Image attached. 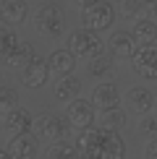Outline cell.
<instances>
[{
	"instance_id": "4",
	"label": "cell",
	"mask_w": 157,
	"mask_h": 159,
	"mask_svg": "<svg viewBox=\"0 0 157 159\" xmlns=\"http://www.w3.org/2000/svg\"><path fill=\"white\" fill-rule=\"evenodd\" d=\"M34 26H37L39 34H45V37H60L63 26H65V16L60 11V5H55V3L42 5L34 16Z\"/></svg>"
},
{
	"instance_id": "11",
	"label": "cell",
	"mask_w": 157,
	"mask_h": 159,
	"mask_svg": "<svg viewBox=\"0 0 157 159\" xmlns=\"http://www.w3.org/2000/svg\"><path fill=\"white\" fill-rule=\"evenodd\" d=\"M92 104H94L97 110H113V107H121V91H118V86L113 81H105L94 89V94H92Z\"/></svg>"
},
{
	"instance_id": "23",
	"label": "cell",
	"mask_w": 157,
	"mask_h": 159,
	"mask_svg": "<svg viewBox=\"0 0 157 159\" xmlns=\"http://www.w3.org/2000/svg\"><path fill=\"white\" fill-rule=\"evenodd\" d=\"M126 112L121 107H113V110H105L102 112V128H110V130H121L126 125Z\"/></svg>"
},
{
	"instance_id": "31",
	"label": "cell",
	"mask_w": 157,
	"mask_h": 159,
	"mask_svg": "<svg viewBox=\"0 0 157 159\" xmlns=\"http://www.w3.org/2000/svg\"><path fill=\"white\" fill-rule=\"evenodd\" d=\"M144 3H157V0H144Z\"/></svg>"
},
{
	"instance_id": "16",
	"label": "cell",
	"mask_w": 157,
	"mask_h": 159,
	"mask_svg": "<svg viewBox=\"0 0 157 159\" xmlns=\"http://www.w3.org/2000/svg\"><path fill=\"white\" fill-rule=\"evenodd\" d=\"M78 94H81V81H78L76 76H63L60 81L55 84V99L63 102V104L78 99Z\"/></svg>"
},
{
	"instance_id": "2",
	"label": "cell",
	"mask_w": 157,
	"mask_h": 159,
	"mask_svg": "<svg viewBox=\"0 0 157 159\" xmlns=\"http://www.w3.org/2000/svg\"><path fill=\"white\" fill-rule=\"evenodd\" d=\"M81 21L87 29L92 31H105V29H110L115 21V8H113V3H107V0H97V3H92L87 5V8H81Z\"/></svg>"
},
{
	"instance_id": "12",
	"label": "cell",
	"mask_w": 157,
	"mask_h": 159,
	"mask_svg": "<svg viewBox=\"0 0 157 159\" xmlns=\"http://www.w3.org/2000/svg\"><path fill=\"white\" fill-rule=\"evenodd\" d=\"M37 143H39V138H37L34 133H18V136L11 138L8 154H11L13 159H34Z\"/></svg>"
},
{
	"instance_id": "22",
	"label": "cell",
	"mask_w": 157,
	"mask_h": 159,
	"mask_svg": "<svg viewBox=\"0 0 157 159\" xmlns=\"http://www.w3.org/2000/svg\"><path fill=\"white\" fill-rule=\"evenodd\" d=\"M47 159H81V154H78L76 143L71 146V143L58 141V143H52V146L47 149Z\"/></svg>"
},
{
	"instance_id": "18",
	"label": "cell",
	"mask_w": 157,
	"mask_h": 159,
	"mask_svg": "<svg viewBox=\"0 0 157 159\" xmlns=\"http://www.w3.org/2000/svg\"><path fill=\"white\" fill-rule=\"evenodd\" d=\"M131 34L136 37V42H139V44H152V42H157V21H149V18H136Z\"/></svg>"
},
{
	"instance_id": "28",
	"label": "cell",
	"mask_w": 157,
	"mask_h": 159,
	"mask_svg": "<svg viewBox=\"0 0 157 159\" xmlns=\"http://www.w3.org/2000/svg\"><path fill=\"white\" fill-rule=\"evenodd\" d=\"M78 5H81V8H87V5H92V3H97V0H76Z\"/></svg>"
},
{
	"instance_id": "5",
	"label": "cell",
	"mask_w": 157,
	"mask_h": 159,
	"mask_svg": "<svg viewBox=\"0 0 157 159\" xmlns=\"http://www.w3.org/2000/svg\"><path fill=\"white\" fill-rule=\"evenodd\" d=\"M34 136L45 143H58L65 136V123L52 112H42L34 120Z\"/></svg>"
},
{
	"instance_id": "29",
	"label": "cell",
	"mask_w": 157,
	"mask_h": 159,
	"mask_svg": "<svg viewBox=\"0 0 157 159\" xmlns=\"http://www.w3.org/2000/svg\"><path fill=\"white\" fill-rule=\"evenodd\" d=\"M0 159H13V157L8 154V151H3V149H0Z\"/></svg>"
},
{
	"instance_id": "15",
	"label": "cell",
	"mask_w": 157,
	"mask_h": 159,
	"mask_svg": "<svg viewBox=\"0 0 157 159\" xmlns=\"http://www.w3.org/2000/svg\"><path fill=\"white\" fill-rule=\"evenodd\" d=\"M47 63H50V73H55V76H71L74 73V68H76V55L71 50H55L52 55L47 57Z\"/></svg>"
},
{
	"instance_id": "13",
	"label": "cell",
	"mask_w": 157,
	"mask_h": 159,
	"mask_svg": "<svg viewBox=\"0 0 157 159\" xmlns=\"http://www.w3.org/2000/svg\"><path fill=\"white\" fill-rule=\"evenodd\" d=\"M31 115L26 110H21V107H16V110H11V112H5V120H3V128L11 133V138L13 136H18V133H29V128H31Z\"/></svg>"
},
{
	"instance_id": "24",
	"label": "cell",
	"mask_w": 157,
	"mask_h": 159,
	"mask_svg": "<svg viewBox=\"0 0 157 159\" xmlns=\"http://www.w3.org/2000/svg\"><path fill=\"white\" fill-rule=\"evenodd\" d=\"M18 107V91L11 86H0V112H11Z\"/></svg>"
},
{
	"instance_id": "25",
	"label": "cell",
	"mask_w": 157,
	"mask_h": 159,
	"mask_svg": "<svg viewBox=\"0 0 157 159\" xmlns=\"http://www.w3.org/2000/svg\"><path fill=\"white\" fill-rule=\"evenodd\" d=\"M118 11L123 18H136L141 13V0H118Z\"/></svg>"
},
{
	"instance_id": "9",
	"label": "cell",
	"mask_w": 157,
	"mask_h": 159,
	"mask_svg": "<svg viewBox=\"0 0 157 159\" xmlns=\"http://www.w3.org/2000/svg\"><path fill=\"white\" fill-rule=\"evenodd\" d=\"M110 55L118 57V60H126V57H134V52L139 50V42L131 31H115L110 37Z\"/></svg>"
},
{
	"instance_id": "14",
	"label": "cell",
	"mask_w": 157,
	"mask_h": 159,
	"mask_svg": "<svg viewBox=\"0 0 157 159\" xmlns=\"http://www.w3.org/2000/svg\"><path fill=\"white\" fill-rule=\"evenodd\" d=\"M26 3L24 0H0V21L8 24V26H16V24H24L26 21Z\"/></svg>"
},
{
	"instance_id": "6",
	"label": "cell",
	"mask_w": 157,
	"mask_h": 159,
	"mask_svg": "<svg viewBox=\"0 0 157 159\" xmlns=\"http://www.w3.org/2000/svg\"><path fill=\"white\" fill-rule=\"evenodd\" d=\"M65 120H68V125L76 128V130L92 128V123H94V104L87 102V99H74V102H68V107H65Z\"/></svg>"
},
{
	"instance_id": "30",
	"label": "cell",
	"mask_w": 157,
	"mask_h": 159,
	"mask_svg": "<svg viewBox=\"0 0 157 159\" xmlns=\"http://www.w3.org/2000/svg\"><path fill=\"white\" fill-rule=\"evenodd\" d=\"M155 21H157V5H155Z\"/></svg>"
},
{
	"instance_id": "7",
	"label": "cell",
	"mask_w": 157,
	"mask_h": 159,
	"mask_svg": "<svg viewBox=\"0 0 157 159\" xmlns=\"http://www.w3.org/2000/svg\"><path fill=\"white\" fill-rule=\"evenodd\" d=\"M50 78V63L45 60V57L34 55L29 63L21 68V84L29 86V89H39V86H45Z\"/></svg>"
},
{
	"instance_id": "20",
	"label": "cell",
	"mask_w": 157,
	"mask_h": 159,
	"mask_svg": "<svg viewBox=\"0 0 157 159\" xmlns=\"http://www.w3.org/2000/svg\"><path fill=\"white\" fill-rule=\"evenodd\" d=\"M110 70H113V55H105V52H100V55H94L89 60V73L94 78H102L107 76Z\"/></svg>"
},
{
	"instance_id": "26",
	"label": "cell",
	"mask_w": 157,
	"mask_h": 159,
	"mask_svg": "<svg viewBox=\"0 0 157 159\" xmlns=\"http://www.w3.org/2000/svg\"><path fill=\"white\" fill-rule=\"evenodd\" d=\"M139 133L141 136H157V117L144 115V120L139 123Z\"/></svg>"
},
{
	"instance_id": "21",
	"label": "cell",
	"mask_w": 157,
	"mask_h": 159,
	"mask_svg": "<svg viewBox=\"0 0 157 159\" xmlns=\"http://www.w3.org/2000/svg\"><path fill=\"white\" fill-rule=\"evenodd\" d=\"M123 157H126V143L118 136V130H110V138H107V146H105L102 159H123Z\"/></svg>"
},
{
	"instance_id": "3",
	"label": "cell",
	"mask_w": 157,
	"mask_h": 159,
	"mask_svg": "<svg viewBox=\"0 0 157 159\" xmlns=\"http://www.w3.org/2000/svg\"><path fill=\"white\" fill-rule=\"evenodd\" d=\"M68 50L76 57H94V55L102 52V39H100L97 31L84 26V29H76V31L68 34Z\"/></svg>"
},
{
	"instance_id": "8",
	"label": "cell",
	"mask_w": 157,
	"mask_h": 159,
	"mask_svg": "<svg viewBox=\"0 0 157 159\" xmlns=\"http://www.w3.org/2000/svg\"><path fill=\"white\" fill-rule=\"evenodd\" d=\"M131 63H134V70L144 78H157V44H139V50L134 52V57H131Z\"/></svg>"
},
{
	"instance_id": "27",
	"label": "cell",
	"mask_w": 157,
	"mask_h": 159,
	"mask_svg": "<svg viewBox=\"0 0 157 159\" xmlns=\"http://www.w3.org/2000/svg\"><path fill=\"white\" fill-rule=\"evenodd\" d=\"M147 159H157V136H155V141L147 146Z\"/></svg>"
},
{
	"instance_id": "10",
	"label": "cell",
	"mask_w": 157,
	"mask_h": 159,
	"mask_svg": "<svg viewBox=\"0 0 157 159\" xmlns=\"http://www.w3.org/2000/svg\"><path fill=\"white\" fill-rule=\"evenodd\" d=\"M126 104H128L131 112H136V115H149V112L155 110L157 99H155V94L149 89H144V86H134V89L128 91V97H126Z\"/></svg>"
},
{
	"instance_id": "1",
	"label": "cell",
	"mask_w": 157,
	"mask_h": 159,
	"mask_svg": "<svg viewBox=\"0 0 157 159\" xmlns=\"http://www.w3.org/2000/svg\"><path fill=\"white\" fill-rule=\"evenodd\" d=\"M107 138H110V128H84L76 138V149L81 159H102L105 146H107Z\"/></svg>"
},
{
	"instance_id": "19",
	"label": "cell",
	"mask_w": 157,
	"mask_h": 159,
	"mask_svg": "<svg viewBox=\"0 0 157 159\" xmlns=\"http://www.w3.org/2000/svg\"><path fill=\"white\" fill-rule=\"evenodd\" d=\"M18 44H21V37H18L13 29L0 26V60H5V57H8L11 52L18 47Z\"/></svg>"
},
{
	"instance_id": "17",
	"label": "cell",
	"mask_w": 157,
	"mask_h": 159,
	"mask_svg": "<svg viewBox=\"0 0 157 159\" xmlns=\"http://www.w3.org/2000/svg\"><path fill=\"white\" fill-rule=\"evenodd\" d=\"M34 55H37L34 47H31V44H26V42H21V44H18V47L13 50L8 57H5V60H0V63H3L5 68H11V70H21V68H24V65L29 63Z\"/></svg>"
}]
</instances>
